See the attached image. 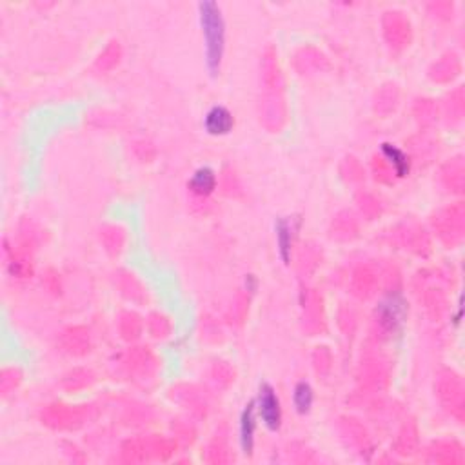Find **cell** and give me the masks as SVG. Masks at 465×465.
<instances>
[{"mask_svg":"<svg viewBox=\"0 0 465 465\" xmlns=\"http://www.w3.org/2000/svg\"><path fill=\"white\" fill-rule=\"evenodd\" d=\"M314 395H313V388H311L307 382H300V384L294 385L293 391V402L294 407L300 415H306V412L311 411V405H313Z\"/></svg>","mask_w":465,"mask_h":465,"instance_id":"obj_9","label":"cell"},{"mask_svg":"<svg viewBox=\"0 0 465 465\" xmlns=\"http://www.w3.org/2000/svg\"><path fill=\"white\" fill-rule=\"evenodd\" d=\"M382 153L385 155V159L392 164V168H395L396 175L398 176H405L409 173V159L405 156V153L402 149H398L392 144H382Z\"/></svg>","mask_w":465,"mask_h":465,"instance_id":"obj_8","label":"cell"},{"mask_svg":"<svg viewBox=\"0 0 465 465\" xmlns=\"http://www.w3.org/2000/svg\"><path fill=\"white\" fill-rule=\"evenodd\" d=\"M245 286H247L249 289H255V286H257V282H255L253 274H249V277L245 278Z\"/></svg>","mask_w":465,"mask_h":465,"instance_id":"obj_10","label":"cell"},{"mask_svg":"<svg viewBox=\"0 0 465 465\" xmlns=\"http://www.w3.org/2000/svg\"><path fill=\"white\" fill-rule=\"evenodd\" d=\"M277 231V245L278 255H280L284 264H289L291 260V245H293V225L289 224L287 218H280L274 225Z\"/></svg>","mask_w":465,"mask_h":465,"instance_id":"obj_6","label":"cell"},{"mask_svg":"<svg viewBox=\"0 0 465 465\" xmlns=\"http://www.w3.org/2000/svg\"><path fill=\"white\" fill-rule=\"evenodd\" d=\"M235 126V119H232L231 111L224 106H215L208 111L204 119V127L209 135L222 137L228 135L229 131Z\"/></svg>","mask_w":465,"mask_h":465,"instance_id":"obj_3","label":"cell"},{"mask_svg":"<svg viewBox=\"0 0 465 465\" xmlns=\"http://www.w3.org/2000/svg\"><path fill=\"white\" fill-rule=\"evenodd\" d=\"M255 412H257V404H255V402H249L244 411H242L240 417V445L245 454L253 453L255 429H257Z\"/></svg>","mask_w":465,"mask_h":465,"instance_id":"obj_4","label":"cell"},{"mask_svg":"<svg viewBox=\"0 0 465 465\" xmlns=\"http://www.w3.org/2000/svg\"><path fill=\"white\" fill-rule=\"evenodd\" d=\"M255 404H257L258 417L264 422L265 427L269 429V431H278L282 422L280 400H278L277 392H274V389L269 384L260 385V392H258V398L255 400Z\"/></svg>","mask_w":465,"mask_h":465,"instance_id":"obj_2","label":"cell"},{"mask_svg":"<svg viewBox=\"0 0 465 465\" xmlns=\"http://www.w3.org/2000/svg\"><path fill=\"white\" fill-rule=\"evenodd\" d=\"M198 13H201V26L204 31L205 64L211 75H217L220 71L225 48L224 18H222V11L217 2H211V0L201 2Z\"/></svg>","mask_w":465,"mask_h":465,"instance_id":"obj_1","label":"cell"},{"mask_svg":"<svg viewBox=\"0 0 465 465\" xmlns=\"http://www.w3.org/2000/svg\"><path fill=\"white\" fill-rule=\"evenodd\" d=\"M189 189L196 196H209L217 188V175L211 168H198L188 182Z\"/></svg>","mask_w":465,"mask_h":465,"instance_id":"obj_5","label":"cell"},{"mask_svg":"<svg viewBox=\"0 0 465 465\" xmlns=\"http://www.w3.org/2000/svg\"><path fill=\"white\" fill-rule=\"evenodd\" d=\"M404 304L396 298H389L388 302L380 306V322L384 324L388 329H395L398 324L402 322V314H404Z\"/></svg>","mask_w":465,"mask_h":465,"instance_id":"obj_7","label":"cell"}]
</instances>
